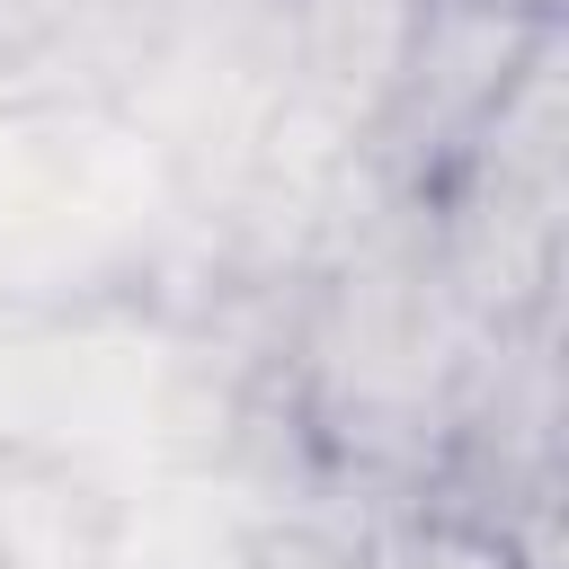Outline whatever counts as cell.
Returning a JSON list of instances; mask_svg holds the SVG:
<instances>
[{
  "label": "cell",
  "mask_w": 569,
  "mask_h": 569,
  "mask_svg": "<svg viewBox=\"0 0 569 569\" xmlns=\"http://www.w3.org/2000/svg\"><path fill=\"white\" fill-rule=\"evenodd\" d=\"M480 9H525V18H560V0H480Z\"/></svg>",
  "instance_id": "3"
},
{
  "label": "cell",
  "mask_w": 569,
  "mask_h": 569,
  "mask_svg": "<svg viewBox=\"0 0 569 569\" xmlns=\"http://www.w3.org/2000/svg\"><path fill=\"white\" fill-rule=\"evenodd\" d=\"M560 18H525V9H480V0H427L400 53V80L365 133V169L418 204L462 151L471 133L498 116V98L516 89V71L542 53Z\"/></svg>",
  "instance_id": "1"
},
{
  "label": "cell",
  "mask_w": 569,
  "mask_h": 569,
  "mask_svg": "<svg viewBox=\"0 0 569 569\" xmlns=\"http://www.w3.org/2000/svg\"><path fill=\"white\" fill-rule=\"evenodd\" d=\"M427 0H276V107L338 151H365Z\"/></svg>",
  "instance_id": "2"
}]
</instances>
